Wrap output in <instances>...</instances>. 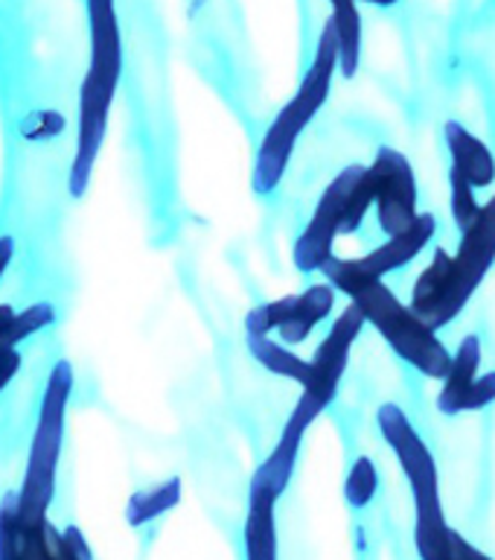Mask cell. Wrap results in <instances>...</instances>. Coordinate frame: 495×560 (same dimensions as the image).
Listing matches in <instances>:
<instances>
[{
    "instance_id": "ac0fdd59",
    "label": "cell",
    "mask_w": 495,
    "mask_h": 560,
    "mask_svg": "<svg viewBox=\"0 0 495 560\" xmlns=\"http://www.w3.org/2000/svg\"><path fill=\"white\" fill-rule=\"evenodd\" d=\"M449 269H452V254L446 248H435V257H432V262L423 269V275L411 289V310L426 324L432 322V315L444 304L446 287H449Z\"/></svg>"
},
{
    "instance_id": "603a6c76",
    "label": "cell",
    "mask_w": 495,
    "mask_h": 560,
    "mask_svg": "<svg viewBox=\"0 0 495 560\" xmlns=\"http://www.w3.org/2000/svg\"><path fill=\"white\" fill-rule=\"evenodd\" d=\"M449 205H452V219L458 231H467L472 225V219L479 217V199H475V190H472L470 184L463 182L461 175L449 170Z\"/></svg>"
},
{
    "instance_id": "7a4b0ae2",
    "label": "cell",
    "mask_w": 495,
    "mask_h": 560,
    "mask_svg": "<svg viewBox=\"0 0 495 560\" xmlns=\"http://www.w3.org/2000/svg\"><path fill=\"white\" fill-rule=\"evenodd\" d=\"M91 24V59L87 73L79 88V120H76V149L70 164L68 190L73 199H82L94 175L96 158L103 152L108 114H111L117 82L122 77V38L117 12H94L87 15Z\"/></svg>"
},
{
    "instance_id": "ffe728a7",
    "label": "cell",
    "mask_w": 495,
    "mask_h": 560,
    "mask_svg": "<svg viewBox=\"0 0 495 560\" xmlns=\"http://www.w3.org/2000/svg\"><path fill=\"white\" fill-rule=\"evenodd\" d=\"M56 324V306L50 301H35L26 310H21L12 315V322L7 324V330L0 332V348H17L24 345L26 339H33L38 332H44L47 327Z\"/></svg>"
},
{
    "instance_id": "9c48e42d",
    "label": "cell",
    "mask_w": 495,
    "mask_h": 560,
    "mask_svg": "<svg viewBox=\"0 0 495 560\" xmlns=\"http://www.w3.org/2000/svg\"><path fill=\"white\" fill-rule=\"evenodd\" d=\"M370 190H374L376 219L382 234L393 236L420 217L417 210V178L409 158L400 149L382 147L376 152L374 164L367 166Z\"/></svg>"
},
{
    "instance_id": "d6986e66",
    "label": "cell",
    "mask_w": 495,
    "mask_h": 560,
    "mask_svg": "<svg viewBox=\"0 0 495 560\" xmlns=\"http://www.w3.org/2000/svg\"><path fill=\"white\" fill-rule=\"evenodd\" d=\"M330 24L339 38V68L344 77L353 79L362 61V15L356 0H330Z\"/></svg>"
},
{
    "instance_id": "8fae6325",
    "label": "cell",
    "mask_w": 495,
    "mask_h": 560,
    "mask_svg": "<svg viewBox=\"0 0 495 560\" xmlns=\"http://www.w3.org/2000/svg\"><path fill=\"white\" fill-rule=\"evenodd\" d=\"M278 502L271 490L248 485L243 546L245 560H278Z\"/></svg>"
},
{
    "instance_id": "cb8c5ba5",
    "label": "cell",
    "mask_w": 495,
    "mask_h": 560,
    "mask_svg": "<svg viewBox=\"0 0 495 560\" xmlns=\"http://www.w3.org/2000/svg\"><path fill=\"white\" fill-rule=\"evenodd\" d=\"M490 402H495V371L475 376V383L470 385V392L463 394L461 411H479L487 409Z\"/></svg>"
},
{
    "instance_id": "8992f818",
    "label": "cell",
    "mask_w": 495,
    "mask_h": 560,
    "mask_svg": "<svg viewBox=\"0 0 495 560\" xmlns=\"http://www.w3.org/2000/svg\"><path fill=\"white\" fill-rule=\"evenodd\" d=\"M495 262V196L481 205L479 217L472 219V225L463 231L461 245L452 254V269H449V287H446L444 304L432 315L428 327L440 330L449 322H455L458 315L467 310L470 298L475 295V289L484 283L487 271Z\"/></svg>"
},
{
    "instance_id": "d4e9b609",
    "label": "cell",
    "mask_w": 495,
    "mask_h": 560,
    "mask_svg": "<svg viewBox=\"0 0 495 560\" xmlns=\"http://www.w3.org/2000/svg\"><path fill=\"white\" fill-rule=\"evenodd\" d=\"M24 365V357H21V350L17 348H0V394L7 392L12 380L17 376Z\"/></svg>"
},
{
    "instance_id": "44dd1931",
    "label": "cell",
    "mask_w": 495,
    "mask_h": 560,
    "mask_svg": "<svg viewBox=\"0 0 495 560\" xmlns=\"http://www.w3.org/2000/svg\"><path fill=\"white\" fill-rule=\"evenodd\" d=\"M376 490H379V470L367 455H358L353 467H350L347 479H344V499L350 508L365 511L374 502Z\"/></svg>"
},
{
    "instance_id": "4fadbf2b",
    "label": "cell",
    "mask_w": 495,
    "mask_h": 560,
    "mask_svg": "<svg viewBox=\"0 0 495 560\" xmlns=\"http://www.w3.org/2000/svg\"><path fill=\"white\" fill-rule=\"evenodd\" d=\"M444 138L446 147H449V155H452V170L470 184L472 190L490 187L495 182V158L484 140L475 138L458 120H446Z\"/></svg>"
},
{
    "instance_id": "2e32d148",
    "label": "cell",
    "mask_w": 495,
    "mask_h": 560,
    "mask_svg": "<svg viewBox=\"0 0 495 560\" xmlns=\"http://www.w3.org/2000/svg\"><path fill=\"white\" fill-rule=\"evenodd\" d=\"M181 476H169V479L157 481L152 488L134 490L129 497V505H126V523L131 528H143V525L155 523V520H161V516L181 505Z\"/></svg>"
},
{
    "instance_id": "7c38bea8",
    "label": "cell",
    "mask_w": 495,
    "mask_h": 560,
    "mask_svg": "<svg viewBox=\"0 0 495 560\" xmlns=\"http://www.w3.org/2000/svg\"><path fill=\"white\" fill-rule=\"evenodd\" d=\"M47 523L26 525L17 514V497L9 493L0 502V560H52Z\"/></svg>"
},
{
    "instance_id": "7402d4cb",
    "label": "cell",
    "mask_w": 495,
    "mask_h": 560,
    "mask_svg": "<svg viewBox=\"0 0 495 560\" xmlns=\"http://www.w3.org/2000/svg\"><path fill=\"white\" fill-rule=\"evenodd\" d=\"M292 304H295V295L274 298V301L254 306L251 313L245 315V336H274L292 313Z\"/></svg>"
},
{
    "instance_id": "4316f807",
    "label": "cell",
    "mask_w": 495,
    "mask_h": 560,
    "mask_svg": "<svg viewBox=\"0 0 495 560\" xmlns=\"http://www.w3.org/2000/svg\"><path fill=\"white\" fill-rule=\"evenodd\" d=\"M12 260H15V240L9 234H3L0 236V280H3V275L9 271Z\"/></svg>"
},
{
    "instance_id": "ba28073f",
    "label": "cell",
    "mask_w": 495,
    "mask_h": 560,
    "mask_svg": "<svg viewBox=\"0 0 495 560\" xmlns=\"http://www.w3.org/2000/svg\"><path fill=\"white\" fill-rule=\"evenodd\" d=\"M376 423H379L385 444L391 446L402 472H405V479H409L411 497H414V514L444 511L435 455L428 453L426 441L420 438L417 429L411 427L409 415L397 402H382L379 411H376Z\"/></svg>"
},
{
    "instance_id": "9a60e30c",
    "label": "cell",
    "mask_w": 495,
    "mask_h": 560,
    "mask_svg": "<svg viewBox=\"0 0 495 560\" xmlns=\"http://www.w3.org/2000/svg\"><path fill=\"white\" fill-rule=\"evenodd\" d=\"M481 368V341L479 336H463L458 345V353L449 362V371L444 376V388L437 394V409L444 415H461L463 394L470 392V385L475 383Z\"/></svg>"
},
{
    "instance_id": "484cf974",
    "label": "cell",
    "mask_w": 495,
    "mask_h": 560,
    "mask_svg": "<svg viewBox=\"0 0 495 560\" xmlns=\"http://www.w3.org/2000/svg\"><path fill=\"white\" fill-rule=\"evenodd\" d=\"M449 560H493V558L484 555L481 549H475L463 534L452 532V540H449Z\"/></svg>"
},
{
    "instance_id": "277c9868",
    "label": "cell",
    "mask_w": 495,
    "mask_h": 560,
    "mask_svg": "<svg viewBox=\"0 0 495 560\" xmlns=\"http://www.w3.org/2000/svg\"><path fill=\"white\" fill-rule=\"evenodd\" d=\"M73 365L68 359H59L50 368V376L44 383L38 415L30 450H26V470L17 497V514L26 525L47 523L52 499H56V481H59L61 450H64V432H68V409L73 397Z\"/></svg>"
},
{
    "instance_id": "5bb4252c",
    "label": "cell",
    "mask_w": 495,
    "mask_h": 560,
    "mask_svg": "<svg viewBox=\"0 0 495 560\" xmlns=\"http://www.w3.org/2000/svg\"><path fill=\"white\" fill-rule=\"evenodd\" d=\"M335 298H339V292L330 283L306 287L300 295H295V304H292V313H288L286 322L280 324V341L288 345V348L304 345L315 332V327L330 318L332 310H335Z\"/></svg>"
},
{
    "instance_id": "e0dca14e",
    "label": "cell",
    "mask_w": 495,
    "mask_h": 560,
    "mask_svg": "<svg viewBox=\"0 0 495 560\" xmlns=\"http://www.w3.org/2000/svg\"><path fill=\"white\" fill-rule=\"evenodd\" d=\"M248 353L257 365H262L269 374L280 376V380H292V383L304 385L306 374H309V359L297 357L295 350L283 345L274 336H245Z\"/></svg>"
},
{
    "instance_id": "3957f363",
    "label": "cell",
    "mask_w": 495,
    "mask_h": 560,
    "mask_svg": "<svg viewBox=\"0 0 495 560\" xmlns=\"http://www.w3.org/2000/svg\"><path fill=\"white\" fill-rule=\"evenodd\" d=\"M335 70H339V38H335V30L327 21L321 30V38H318V47H315L313 65L306 70V77L300 79L292 100L274 114V120L269 122V129H266L260 147H257V155H254L251 190L262 199L278 190L283 175L288 173L297 140H300L306 126L315 120V114L321 112L327 100H330Z\"/></svg>"
},
{
    "instance_id": "52a82bcc",
    "label": "cell",
    "mask_w": 495,
    "mask_h": 560,
    "mask_svg": "<svg viewBox=\"0 0 495 560\" xmlns=\"http://www.w3.org/2000/svg\"><path fill=\"white\" fill-rule=\"evenodd\" d=\"M362 175H365V164H347L321 192L313 217H309L306 228L295 240V248H292V260H295V269L300 275H315L335 257L332 248H335V240L344 231L350 196L356 190Z\"/></svg>"
},
{
    "instance_id": "83f0119b",
    "label": "cell",
    "mask_w": 495,
    "mask_h": 560,
    "mask_svg": "<svg viewBox=\"0 0 495 560\" xmlns=\"http://www.w3.org/2000/svg\"><path fill=\"white\" fill-rule=\"evenodd\" d=\"M358 3V0H356ZM362 3H370V7H382V9H388V7H397V3H400V0H362Z\"/></svg>"
},
{
    "instance_id": "5b68a950",
    "label": "cell",
    "mask_w": 495,
    "mask_h": 560,
    "mask_svg": "<svg viewBox=\"0 0 495 560\" xmlns=\"http://www.w3.org/2000/svg\"><path fill=\"white\" fill-rule=\"evenodd\" d=\"M362 327H365L362 310L356 304L344 306L339 318L332 322L330 332L323 336V341L315 348L313 359H309V374H306V383L300 385V397H297L295 409L288 415L286 427H283L278 441L304 446L306 432L313 429V423L321 418L323 411L330 409V402L339 394V385L350 365V350L356 345Z\"/></svg>"
},
{
    "instance_id": "6da1fadb",
    "label": "cell",
    "mask_w": 495,
    "mask_h": 560,
    "mask_svg": "<svg viewBox=\"0 0 495 560\" xmlns=\"http://www.w3.org/2000/svg\"><path fill=\"white\" fill-rule=\"evenodd\" d=\"M321 275L335 292H344L350 304L362 310L365 324H374L376 332L391 345V350L402 362L417 368L428 380H444L452 353L446 350L440 336L411 306L402 304L382 280L362 278L356 271H350L344 266V257H332L321 269Z\"/></svg>"
},
{
    "instance_id": "30bf717a",
    "label": "cell",
    "mask_w": 495,
    "mask_h": 560,
    "mask_svg": "<svg viewBox=\"0 0 495 560\" xmlns=\"http://www.w3.org/2000/svg\"><path fill=\"white\" fill-rule=\"evenodd\" d=\"M435 231L437 219L432 217V213H420L405 231L388 236V243H382L379 248L365 254V257H356V260H347V257H344V266H347L350 271L362 275V278L382 280L385 275H391V271L405 269V266L435 240Z\"/></svg>"
}]
</instances>
